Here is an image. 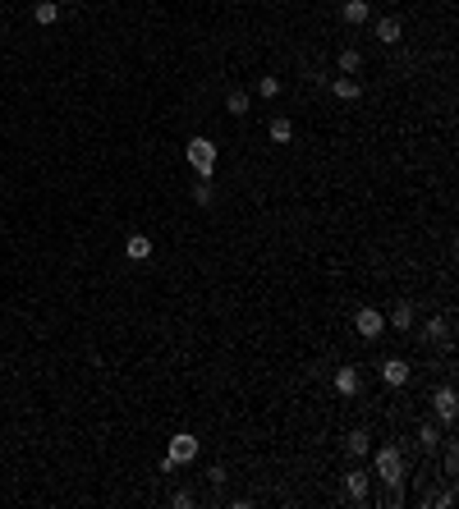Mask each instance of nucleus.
I'll return each instance as SVG.
<instances>
[{"mask_svg": "<svg viewBox=\"0 0 459 509\" xmlns=\"http://www.w3.org/2000/svg\"><path fill=\"white\" fill-rule=\"evenodd\" d=\"M409 376H413V367L404 363V358H381V381L391 385V390H404Z\"/></svg>", "mask_w": 459, "mask_h": 509, "instance_id": "obj_6", "label": "nucleus"}, {"mask_svg": "<svg viewBox=\"0 0 459 509\" xmlns=\"http://www.w3.org/2000/svg\"><path fill=\"white\" fill-rule=\"evenodd\" d=\"M372 37H377L381 46H395V41L404 37V23H400V19H377V28H372Z\"/></svg>", "mask_w": 459, "mask_h": 509, "instance_id": "obj_9", "label": "nucleus"}, {"mask_svg": "<svg viewBox=\"0 0 459 509\" xmlns=\"http://www.w3.org/2000/svg\"><path fill=\"white\" fill-rule=\"evenodd\" d=\"M170 505H175V509H188V505H193V496H188V491H175V496H170Z\"/></svg>", "mask_w": 459, "mask_h": 509, "instance_id": "obj_24", "label": "nucleus"}, {"mask_svg": "<svg viewBox=\"0 0 459 509\" xmlns=\"http://www.w3.org/2000/svg\"><path fill=\"white\" fill-rule=\"evenodd\" d=\"M32 19H37L41 28H51V23H60V5L56 0H37V5H32Z\"/></svg>", "mask_w": 459, "mask_h": 509, "instance_id": "obj_16", "label": "nucleus"}, {"mask_svg": "<svg viewBox=\"0 0 459 509\" xmlns=\"http://www.w3.org/2000/svg\"><path fill=\"white\" fill-rule=\"evenodd\" d=\"M193 202H198V207H212V202H216L212 179H198V183H193Z\"/></svg>", "mask_w": 459, "mask_h": 509, "instance_id": "obj_21", "label": "nucleus"}, {"mask_svg": "<svg viewBox=\"0 0 459 509\" xmlns=\"http://www.w3.org/2000/svg\"><path fill=\"white\" fill-rule=\"evenodd\" d=\"M340 19H344V23H354V28H358V23H368V19H372V5H368V0H344V10H340Z\"/></svg>", "mask_w": 459, "mask_h": 509, "instance_id": "obj_15", "label": "nucleus"}, {"mask_svg": "<svg viewBox=\"0 0 459 509\" xmlns=\"http://www.w3.org/2000/svg\"><path fill=\"white\" fill-rule=\"evenodd\" d=\"M418 445H422V450H437V445H441V432H437L432 423H422V427H418Z\"/></svg>", "mask_w": 459, "mask_h": 509, "instance_id": "obj_22", "label": "nucleus"}, {"mask_svg": "<svg viewBox=\"0 0 459 509\" xmlns=\"http://www.w3.org/2000/svg\"><path fill=\"white\" fill-rule=\"evenodd\" d=\"M331 92L340 96V101H358V96H363V83H358L354 74H340V78L331 83Z\"/></svg>", "mask_w": 459, "mask_h": 509, "instance_id": "obj_13", "label": "nucleus"}, {"mask_svg": "<svg viewBox=\"0 0 459 509\" xmlns=\"http://www.w3.org/2000/svg\"><path fill=\"white\" fill-rule=\"evenodd\" d=\"M335 65H340V74H358V69H363V56H358V51H340V60H335Z\"/></svg>", "mask_w": 459, "mask_h": 509, "instance_id": "obj_20", "label": "nucleus"}, {"mask_svg": "<svg viewBox=\"0 0 459 509\" xmlns=\"http://www.w3.org/2000/svg\"><path fill=\"white\" fill-rule=\"evenodd\" d=\"M124 257L129 262H152V239H147V234H129L124 239Z\"/></svg>", "mask_w": 459, "mask_h": 509, "instance_id": "obj_10", "label": "nucleus"}, {"mask_svg": "<svg viewBox=\"0 0 459 509\" xmlns=\"http://www.w3.org/2000/svg\"><path fill=\"white\" fill-rule=\"evenodd\" d=\"M225 110H230V115H248V92L244 87H230V92H225Z\"/></svg>", "mask_w": 459, "mask_h": 509, "instance_id": "obj_18", "label": "nucleus"}, {"mask_svg": "<svg viewBox=\"0 0 459 509\" xmlns=\"http://www.w3.org/2000/svg\"><path fill=\"white\" fill-rule=\"evenodd\" d=\"M358 390H363V376H358V367H335V394L354 399Z\"/></svg>", "mask_w": 459, "mask_h": 509, "instance_id": "obj_7", "label": "nucleus"}, {"mask_svg": "<svg viewBox=\"0 0 459 509\" xmlns=\"http://www.w3.org/2000/svg\"><path fill=\"white\" fill-rule=\"evenodd\" d=\"M257 96L276 101V96H280V78H276V74H262V78H257Z\"/></svg>", "mask_w": 459, "mask_h": 509, "instance_id": "obj_19", "label": "nucleus"}, {"mask_svg": "<svg viewBox=\"0 0 459 509\" xmlns=\"http://www.w3.org/2000/svg\"><path fill=\"white\" fill-rule=\"evenodd\" d=\"M354 330H358L363 340H381V335H386V312L358 308V312H354Z\"/></svg>", "mask_w": 459, "mask_h": 509, "instance_id": "obj_3", "label": "nucleus"}, {"mask_svg": "<svg viewBox=\"0 0 459 509\" xmlns=\"http://www.w3.org/2000/svg\"><path fill=\"white\" fill-rule=\"evenodd\" d=\"M422 344H450V317H432L427 326L418 330Z\"/></svg>", "mask_w": 459, "mask_h": 509, "instance_id": "obj_8", "label": "nucleus"}, {"mask_svg": "<svg viewBox=\"0 0 459 509\" xmlns=\"http://www.w3.org/2000/svg\"><path fill=\"white\" fill-rule=\"evenodd\" d=\"M441 463H446V472L455 477V468H459V450H455V441H446V459H441Z\"/></svg>", "mask_w": 459, "mask_h": 509, "instance_id": "obj_23", "label": "nucleus"}, {"mask_svg": "<svg viewBox=\"0 0 459 509\" xmlns=\"http://www.w3.org/2000/svg\"><path fill=\"white\" fill-rule=\"evenodd\" d=\"M386 326H391V330H413V303H404V298H400V303L386 312Z\"/></svg>", "mask_w": 459, "mask_h": 509, "instance_id": "obj_12", "label": "nucleus"}, {"mask_svg": "<svg viewBox=\"0 0 459 509\" xmlns=\"http://www.w3.org/2000/svg\"><path fill=\"white\" fill-rule=\"evenodd\" d=\"M372 477H377L386 491H404V454H400V445H381L377 459H372Z\"/></svg>", "mask_w": 459, "mask_h": 509, "instance_id": "obj_1", "label": "nucleus"}, {"mask_svg": "<svg viewBox=\"0 0 459 509\" xmlns=\"http://www.w3.org/2000/svg\"><path fill=\"white\" fill-rule=\"evenodd\" d=\"M344 454H349V459H368V454H372V436L363 432V427H358V432H349V436H344Z\"/></svg>", "mask_w": 459, "mask_h": 509, "instance_id": "obj_11", "label": "nucleus"}, {"mask_svg": "<svg viewBox=\"0 0 459 509\" xmlns=\"http://www.w3.org/2000/svg\"><path fill=\"white\" fill-rule=\"evenodd\" d=\"M198 450H202V441H198L193 432H179L175 441H170V463H175V468H184V463L198 459Z\"/></svg>", "mask_w": 459, "mask_h": 509, "instance_id": "obj_5", "label": "nucleus"}, {"mask_svg": "<svg viewBox=\"0 0 459 509\" xmlns=\"http://www.w3.org/2000/svg\"><path fill=\"white\" fill-rule=\"evenodd\" d=\"M184 156H188V165L198 170V179H212V170H216V143L212 138H188V147H184Z\"/></svg>", "mask_w": 459, "mask_h": 509, "instance_id": "obj_2", "label": "nucleus"}, {"mask_svg": "<svg viewBox=\"0 0 459 509\" xmlns=\"http://www.w3.org/2000/svg\"><path fill=\"white\" fill-rule=\"evenodd\" d=\"M225 482H230V472H225L221 463H216V468H212V487H225Z\"/></svg>", "mask_w": 459, "mask_h": 509, "instance_id": "obj_25", "label": "nucleus"}, {"mask_svg": "<svg viewBox=\"0 0 459 509\" xmlns=\"http://www.w3.org/2000/svg\"><path fill=\"white\" fill-rule=\"evenodd\" d=\"M266 138H271V143H290V138H294V124H290V120H285V115H276L271 120V124H266Z\"/></svg>", "mask_w": 459, "mask_h": 509, "instance_id": "obj_17", "label": "nucleus"}, {"mask_svg": "<svg viewBox=\"0 0 459 509\" xmlns=\"http://www.w3.org/2000/svg\"><path fill=\"white\" fill-rule=\"evenodd\" d=\"M432 408H437V418L446 427H455V418H459V399H455V385H437L432 390Z\"/></svg>", "mask_w": 459, "mask_h": 509, "instance_id": "obj_4", "label": "nucleus"}, {"mask_svg": "<svg viewBox=\"0 0 459 509\" xmlns=\"http://www.w3.org/2000/svg\"><path fill=\"white\" fill-rule=\"evenodd\" d=\"M368 487H372V477H368L363 468H354L349 477H344V491H349V500H358V505L368 500Z\"/></svg>", "mask_w": 459, "mask_h": 509, "instance_id": "obj_14", "label": "nucleus"}]
</instances>
